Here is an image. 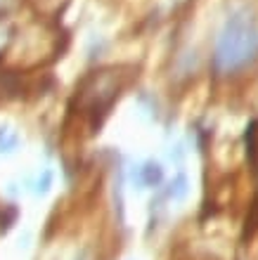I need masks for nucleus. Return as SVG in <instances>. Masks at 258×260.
Instances as JSON below:
<instances>
[{"instance_id":"1","label":"nucleus","mask_w":258,"mask_h":260,"mask_svg":"<svg viewBox=\"0 0 258 260\" xmlns=\"http://www.w3.org/2000/svg\"><path fill=\"white\" fill-rule=\"evenodd\" d=\"M258 55V26L253 19L237 14L227 21L216 50V67L220 74H232L253 62Z\"/></svg>"}]
</instances>
